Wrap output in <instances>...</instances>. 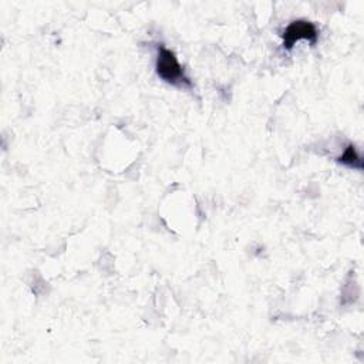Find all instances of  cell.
I'll list each match as a JSON object with an SVG mask.
<instances>
[{"label":"cell","mask_w":364,"mask_h":364,"mask_svg":"<svg viewBox=\"0 0 364 364\" xmlns=\"http://www.w3.org/2000/svg\"><path fill=\"white\" fill-rule=\"evenodd\" d=\"M155 70L158 77L171 85L192 87V81L185 74L183 67L178 61V57L172 50L164 47V44L158 46Z\"/></svg>","instance_id":"cell-1"},{"label":"cell","mask_w":364,"mask_h":364,"mask_svg":"<svg viewBox=\"0 0 364 364\" xmlns=\"http://www.w3.org/2000/svg\"><path fill=\"white\" fill-rule=\"evenodd\" d=\"M300 40H307L310 44H316L318 40L317 26L304 18L293 20L291 23H289V26L282 33L283 48L290 51Z\"/></svg>","instance_id":"cell-2"},{"label":"cell","mask_w":364,"mask_h":364,"mask_svg":"<svg viewBox=\"0 0 364 364\" xmlns=\"http://www.w3.org/2000/svg\"><path fill=\"white\" fill-rule=\"evenodd\" d=\"M337 161L340 164L348 166V168H355V169H361L363 168V159L358 155V152H357V149H355V146L353 144H348L344 148L343 154L337 158Z\"/></svg>","instance_id":"cell-3"}]
</instances>
